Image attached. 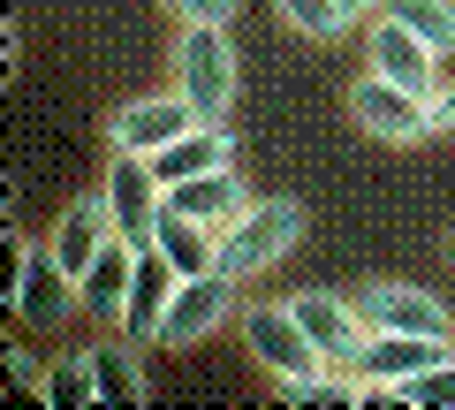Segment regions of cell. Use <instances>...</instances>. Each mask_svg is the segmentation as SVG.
<instances>
[{"instance_id": "cell-1", "label": "cell", "mask_w": 455, "mask_h": 410, "mask_svg": "<svg viewBox=\"0 0 455 410\" xmlns=\"http://www.w3.org/2000/svg\"><path fill=\"white\" fill-rule=\"evenodd\" d=\"M304 229H311V213L296 205V197H251L243 213L220 229V274H228V281L274 274V266L304 244Z\"/></svg>"}, {"instance_id": "cell-2", "label": "cell", "mask_w": 455, "mask_h": 410, "mask_svg": "<svg viewBox=\"0 0 455 410\" xmlns=\"http://www.w3.org/2000/svg\"><path fill=\"white\" fill-rule=\"evenodd\" d=\"M175 92L197 107V122H220L235 107V46L220 23H190L175 46Z\"/></svg>"}, {"instance_id": "cell-3", "label": "cell", "mask_w": 455, "mask_h": 410, "mask_svg": "<svg viewBox=\"0 0 455 410\" xmlns=\"http://www.w3.org/2000/svg\"><path fill=\"white\" fill-rule=\"evenodd\" d=\"M349 115H357V130H364V137H379V145H418L425 130H440V122H433V99L410 92V84L372 76V68L349 84Z\"/></svg>"}, {"instance_id": "cell-4", "label": "cell", "mask_w": 455, "mask_h": 410, "mask_svg": "<svg viewBox=\"0 0 455 410\" xmlns=\"http://www.w3.org/2000/svg\"><path fill=\"white\" fill-rule=\"evenodd\" d=\"M243 342H251V358L274 373V388L326 373V358L311 350V334H304V319H296V304H251V312H243Z\"/></svg>"}, {"instance_id": "cell-5", "label": "cell", "mask_w": 455, "mask_h": 410, "mask_svg": "<svg viewBox=\"0 0 455 410\" xmlns=\"http://www.w3.org/2000/svg\"><path fill=\"white\" fill-rule=\"evenodd\" d=\"M440 358H455L448 334H372L364 358H357V403H395V388L418 380Z\"/></svg>"}, {"instance_id": "cell-6", "label": "cell", "mask_w": 455, "mask_h": 410, "mask_svg": "<svg viewBox=\"0 0 455 410\" xmlns=\"http://www.w3.org/2000/svg\"><path fill=\"white\" fill-rule=\"evenodd\" d=\"M107 205H114L122 244L145 251L152 236H160V221H167V182L152 175L145 152H114V167H107Z\"/></svg>"}, {"instance_id": "cell-7", "label": "cell", "mask_w": 455, "mask_h": 410, "mask_svg": "<svg viewBox=\"0 0 455 410\" xmlns=\"http://www.w3.org/2000/svg\"><path fill=\"white\" fill-rule=\"evenodd\" d=\"M8 304H16V319H31V327H61V319L84 304V289L53 266V251L31 259V251L8 236Z\"/></svg>"}, {"instance_id": "cell-8", "label": "cell", "mask_w": 455, "mask_h": 410, "mask_svg": "<svg viewBox=\"0 0 455 410\" xmlns=\"http://www.w3.org/2000/svg\"><path fill=\"white\" fill-rule=\"evenodd\" d=\"M289 304H296V319H304L311 350H319L326 365H349V373H357L364 342H372V319H364V304H349V296H326V289H296Z\"/></svg>"}, {"instance_id": "cell-9", "label": "cell", "mask_w": 455, "mask_h": 410, "mask_svg": "<svg viewBox=\"0 0 455 410\" xmlns=\"http://www.w3.org/2000/svg\"><path fill=\"white\" fill-rule=\"evenodd\" d=\"M228 312H235V281H228L220 266H212V274H182L175 304H167V319H160V342L190 350V342H205V334H220Z\"/></svg>"}, {"instance_id": "cell-10", "label": "cell", "mask_w": 455, "mask_h": 410, "mask_svg": "<svg viewBox=\"0 0 455 410\" xmlns=\"http://www.w3.org/2000/svg\"><path fill=\"white\" fill-rule=\"evenodd\" d=\"M114 236H122V229H114V205H107V190H92V197H76V205H68V213L53 221L46 251H53V266H61V274L84 289V274L99 266V251H107Z\"/></svg>"}, {"instance_id": "cell-11", "label": "cell", "mask_w": 455, "mask_h": 410, "mask_svg": "<svg viewBox=\"0 0 455 410\" xmlns=\"http://www.w3.org/2000/svg\"><path fill=\"white\" fill-rule=\"evenodd\" d=\"M364 53H372V76H387V84H410V92H425L433 99L440 92V53L425 46L410 23H395L387 8L372 16V31H364Z\"/></svg>"}, {"instance_id": "cell-12", "label": "cell", "mask_w": 455, "mask_h": 410, "mask_svg": "<svg viewBox=\"0 0 455 410\" xmlns=\"http://www.w3.org/2000/svg\"><path fill=\"white\" fill-rule=\"evenodd\" d=\"M190 122H197V107H190L182 92H152V99H130V107L107 122V145H114V152H145V160H152V152L175 145Z\"/></svg>"}, {"instance_id": "cell-13", "label": "cell", "mask_w": 455, "mask_h": 410, "mask_svg": "<svg viewBox=\"0 0 455 410\" xmlns=\"http://www.w3.org/2000/svg\"><path fill=\"white\" fill-rule=\"evenodd\" d=\"M357 304H364V319H372V334H448V304L425 296V289H410V281H379Z\"/></svg>"}, {"instance_id": "cell-14", "label": "cell", "mask_w": 455, "mask_h": 410, "mask_svg": "<svg viewBox=\"0 0 455 410\" xmlns=\"http://www.w3.org/2000/svg\"><path fill=\"white\" fill-rule=\"evenodd\" d=\"M175 266H167V251L160 244H145L137 251V281H130V312H122V334L130 342H160V319H167V304H175Z\"/></svg>"}, {"instance_id": "cell-15", "label": "cell", "mask_w": 455, "mask_h": 410, "mask_svg": "<svg viewBox=\"0 0 455 410\" xmlns=\"http://www.w3.org/2000/svg\"><path fill=\"white\" fill-rule=\"evenodd\" d=\"M235 160V137L220 130V122H190V130L175 137V145H160L152 152V175L175 190V182H190V175H212V167H228Z\"/></svg>"}, {"instance_id": "cell-16", "label": "cell", "mask_w": 455, "mask_h": 410, "mask_svg": "<svg viewBox=\"0 0 455 410\" xmlns=\"http://www.w3.org/2000/svg\"><path fill=\"white\" fill-rule=\"evenodd\" d=\"M243 205H251V190H243V175H228V167L190 175V182H175V190H167V213H190V221H205V229H228Z\"/></svg>"}, {"instance_id": "cell-17", "label": "cell", "mask_w": 455, "mask_h": 410, "mask_svg": "<svg viewBox=\"0 0 455 410\" xmlns=\"http://www.w3.org/2000/svg\"><path fill=\"white\" fill-rule=\"evenodd\" d=\"M130 281H137V244H122V236H114V244L99 251V266L84 274V304H92L99 319H114V327H122V312H130Z\"/></svg>"}, {"instance_id": "cell-18", "label": "cell", "mask_w": 455, "mask_h": 410, "mask_svg": "<svg viewBox=\"0 0 455 410\" xmlns=\"http://www.w3.org/2000/svg\"><path fill=\"white\" fill-rule=\"evenodd\" d=\"M38 403H53V410L107 403V365H99V350H68V358L53 365L46 380H38Z\"/></svg>"}, {"instance_id": "cell-19", "label": "cell", "mask_w": 455, "mask_h": 410, "mask_svg": "<svg viewBox=\"0 0 455 410\" xmlns=\"http://www.w3.org/2000/svg\"><path fill=\"white\" fill-rule=\"evenodd\" d=\"M152 244L167 251L175 274H212V266H220V229H205V221H190V213H167Z\"/></svg>"}, {"instance_id": "cell-20", "label": "cell", "mask_w": 455, "mask_h": 410, "mask_svg": "<svg viewBox=\"0 0 455 410\" xmlns=\"http://www.w3.org/2000/svg\"><path fill=\"white\" fill-rule=\"evenodd\" d=\"M387 16L410 23L433 53H455V0H387Z\"/></svg>"}, {"instance_id": "cell-21", "label": "cell", "mask_w": 455, "mask_h": 410, "mask_svg": "<svg viewBox=\"0 0 455 410\" xmlns=\"http://www.w3.org/2000/svg\"><path fill=\"white\" fill-rule=\"evenodd\" d=\"M274 16L289 23V31H304V38H334V31H349L341 0H274Z\"/></svg>"}, {"instance_id": "cell-22", "label": "cell", "mask_w": 455, "mask_h": 410, "mask_svg": "<svg viewBox=\"0 0 455 410\" xmlns=\"http://www.w3.org/2000/svg\"><path fill=\"white\" fill-rule=\"evenodd\" d=\"M395 403H433V410H455V358H440V365H425L418 380H403V388H395Z\"/></svg>"}, {"instance_id": "cell-23", "label": "cell", "mask_w": 455, "mask_h": 410, "mask_svg": "<svg viewBox=\"0 0 455 410\" xmlns=\"http://www.w3.org/2000/svg\"><path fill=\"white\" fill-rule=\"evenodd\" d=\"M99 365H107V403H137V395H145V380H137V358H130V350H99Z\"/></svg>"}, {"instance_id": "cell-24", "label": "cell", "mask_w": 455, "mask_h": 410, "mask_svg": "<svg viewBox=\"0 0 455 410\" xmlns=\"http://www.w3.org/2000/svg\"><path fill=\"white\" fill-rule=\"evenodd\" d=\"M235 8H243V0H167V16L182 23V31H190V23H235Z\"/></svg>"}, {"instance_id": "cell-25", "label": "cell", "mask_w": 455, "mask_h": 410, "mask_svg": "<svg viewBox=\"0 0 455 410\" xmlns=\"http://www.w3.org/2000/svg\"><path fill=\"white\" fill-rule=\"evenodd\" d=\"M433 122H440V130H455V84H440V92H433Z\"/></svg>"}, {"instance_id": "cell-26", "label": "cell", "mask_w": 455, "mask_h": 410, "mask_svg": "<svg viewBox=\"0 0 455 410\" xmlns=\"http://www.w3.org/2000/svg\"><path fill=\"white\" fill-rule=\"evenodd\" d=\"M379 8H387V0H341V16L357 23V16H379Z\"/></svg>"}]
</instances>
